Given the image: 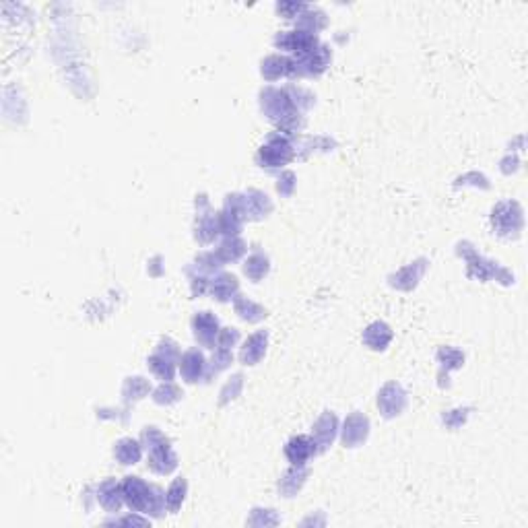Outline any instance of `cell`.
Segmentation results:
<instances>
[{
	"instance_id": "1",
	"label": "cell",
	"mask_w": 528,
	"mask_h": 528,
	"mask_svg": "<svg viewBox=\"0 0 528 528\" xmlns=\"http://www.w3.org/2000/svg\"><path fill=\"white\" fill-rule=\"evenodd\" d=\"M122 495L124 501L130 510L139 512V514H153V516H161V512L165 510V495L163 491L155 485L145 483L139 477H126L122 483Z\"/></svg>"
},
{
	"instance_id": "2",
	"label": "cell",
	"mask_w": 528,
	"mask_h": 528,
	"mask_svg": "<svg viewBox=\"0 0 528 528\" xmlns=\"http://www.w3.org/2000/svg\"><path fill=\"white\" fill-rule=\"evenodd\" d=\"M143 442L147 444V450H149L151 471L159 473V475H169L176 468L178 458L172 450L169 442L165 440V436L157 427H147L143 431Z\"/></svg>"
},
{
	"instance_id": "3",
	"label": "cell",
	"mask_w": 528,
	"mask_h": 528,
	"mask_svg": "<svg viewBox=\"0 0 528 528\" xmlns=\"http://www.w3.org/2000/svg\"><path fill=\"white\" fill-rule=\"evenodd\" d=\"M491 221H493V227L499 235L503 237H516L520 231H522V209L518 202H499L495 209H493V215H491Z\"/></svg>"
},
{
	"instance_id": "4",
	"label": "cell",
	"mask_w": 528,
	"mask_h": 528,
	"mask_svg": "<svg viewBox=\"0 0 528 528\" xmlns=\"http://www.w3.org/2000/svg\"><path fill=\"white\" fill-rule=\"evenodd\" d=\"M293 157V145L289 143V137L285 134H275L268 139V143L258 151L256 161L263 167H283L285 163H289Z\"/></svg>"
},
{
	"instance_id": "5",
	"label": "cell",
	"mask_w": 528,
	"mask_h": 528,
	"mask_svg": "<svg viewBox=\"0 0 528 528\" xmlns=\"http://www.w3.org/2000/svg\"><path fill=\"white\" fill-rule=\"evenodd\" d=\"M176 357H178V349L172 340H163L157 349V353L151 355L149 359V368L157 377H161L163 382H172L176 374Z\"/></svg>"
},
{
	"instance_id": "6",
	"label": "cell",
	"mask_w": 528,
	"mask_h": 528,
	"mask_svg": "<svg viewBox=\"0 0 528 528\" xmlns=\"http://www.w3.org/2000/svg\"><path fill=\"white\" fill-rule=\"evenodd\" d=\"M275 43L283 50H289L296 54V58H302V56H307L312 54L320 43H318V38L314 34H307V32H285L281 36H277Z\"/></svg>"
},
{
	"instance_id": "7",
	"label": "cell",
	"mask_w": 528,
	"mask_h": 528,
	"mask_svg": "<svg viewBox=\"0 0 528 528\" xmlns=\"http://www.w3.org/2000/svg\"><path fill=\"white\" fill-rule=\"evenodd\" d=\"M405 405H407V394H405V390H403L398 384H394V382L386 384V386L380 390V394H377V407H380L382 415L388 417V419H390V417L401 415V413L405 411Z\"/></svg>"
},
{
	"instance_id": "8",
	"label": "cell",
	"mask_w": 528,
	"mask_h": 528,
	"mask_svg": "<svg viewBox=\"0 0 528 528\" xmlns=\"http://www.w3.org/2000/svg\"><path fill=\"white\" fill-rule=\"evenodd\" d=\"M192 328H194V337L200 345L213 349L215 342H217V337H219V322L213 314L209 312H200L198 316H194L192 320Z\"/></svg>"
},
{
	"instance_id": "9",
	"label": "cell",
	"mask_w": 528,
	"mask_h": 528,
	"mask_svg": "<svg viewBox=\"0 0 528 528\" xmlns=\"http://www.w3.org/2000/svg\"><path fill=\"white\" fill-rule=\"evenodd\" d=\"M368 433H370V421H368V417L361 415V413H353V415L347 417V421H345L342 444L347 448H355L361 442H366Z\"/></svg>"
},
{
	"instance_id": "10",
	"label": "cell",
	"mask_w": 528,
	"mask_h": 528,
	"mask_svg": "<svg viewBox=\"0 0 528 528\" xmlns=\"http://www.w3.org/2000/svg\"><path fill=\"white\" fill-rule=\"evenodd\" d=\"M318 454V448L314 444L312 438L307 436H298V438H291L285 446V456L289 458V462L293 466H305V462Z\"/></svg>"
},
{
	"instance_id": "11",
	"label": "cell",
	"mask_w": 528,
	"mask_h": 528,
	"mask_svg": "<svg viewBox=\"0 0 528 528\" xmlns=\"http://www.w3.org/2000/svg\"><path fill=\"white\" fill-rule=\"evenodd\" d=\"M337 427H339V423H337V417L333 413H324L316 421L314 431H312V440H314L318 452H324L333 444V440L337 436Z\"/></svg>"
},
{
	"instance_id": "12",
	"label": "cell",
	"mask_w": 528,
	"mask_h": 528,
	"mask_svg": "<svg viewBox=\"0 0 528 528\" xmlns=\"http://www.w3.org/2000/svg\"><path fill=\"white\" fill-rule=\"evenodd\" d=\"M204 368H207V363H204V357L198 349H190L180 359V374L188 384L198 382L204 374Z\"/></svg>"
},
{
	"instance_id": "13",
	"label": "cell",
	"mask_w": 528,
	"mask_h": 528,
	"mask_svg": "<svg viewBox=\"0 0 528 528\" xmlns=\"http://www.w3.org/2000/svg\"><path fill=\"white\" fill-rule=\"evenodd\" d=\"M264 351H266V333L260 331L244 342L239 351V359L244 366H256L264 357Z\"/></svg>"
},
{
	"instance_id": "14",
	"label": "cell",
	"mask_w": 528,
	"mask_h": 528,
	"mask_svg": "<svg viewBox=\"0 0 528 528\" xmlns=\"http://www.w3.org/2000/svg\"><path fill=\"white\" fill-rule=\"evenodd\" d=\"M390 340H392V331H390V326L384 324V322H374V324H370V326L366 328V333H363V342H366L370 349H374V351H384V349L390 345Z\"/></svg>"
},
{
	"instance_id": "15",
	"label": "cell",
	"mask_w": 528,
	"mask_h": 528,
	"mask_svg": "<svg viewBox=\"0 0 528 528\" xmlns=\"http://www.w3.org/2000/svg\"><path fill=\"white\" fill-rule=\"evenodd\" d=\"M97 499L99 503L104 506V510L108 512H118L122 501H124V495H122V485H118L116 481H104L99 485V491H97Z\"/></svg>"
},
{
	"instance_id": "16",
	"label": "cell",
	"mask_w": 528,
	"mask_h": 528,
	"mask_svg": "<svg viewBox=\"0 0 528 528\" xmlns=\"http://www.w3.org/2000/svg\"><path fill=\"white\" fill-rule=\"evenodd\" d=\"M272 211V204L268 200V196L260 190H250L246 194V215L250 219H263Z\"/></svg>"
},
{
	"instance_id": "17",
	"label": "cell",
	"mask_w": 528,
	"mask_h": 528,
	"mask_svg": "<svg viewBox=\"0 0 528 528\" xmlns=\"http://www.w3.org/2000/svg\"><path fill=\"white\" fill-rule=\"evenodd\" d=\"M423 270H425V260L409 264V266L401 268V270L392 277V285L398 287V289H405V291H407V289H413L417 285V281L421 279Z\"/></svg>"
},
{
	"instance_id": "18",
	"label": "cell",
	"mask_w": 528,
	"mask_h": 528,
	"mask_svg": "<svg viewBox=\"0 0 528 528\" xmlns=\"http://www.w3.org/2000/svg\"><path fill=\"white\" fill-rule=\"evenodd\" d=\"M113 454H116L120 464H137L141 460V456H143V448H141V444L137 440L124 438V440H120L116 444Z\"/></svg>"
},
{
	"instance_id": "19",
	"label": "cell",
	"mask_w": 528,
	"mask_h": 528,
	"mask_svg": "<svg viewBox=\"0 0 528 528\" xmlns=\"http://www.w3.org/2000/svg\"><path fill=\"white\" fill-rule=\"evenodd\" d=\"M219 215H213V213H207L198 219V225H196V239L202 242V244H209L217 237L219 233Z\"/></svg>"
},
{
	"instance_id": "20",
	"label": "cell",
	"mask_w": 528,
	"mask_h": 528,
	"mask_svg": "<svg viewBox=\"0 0 528 528\" xmlns=\"http://www.w3.org/2000/svg\"><path fill=\"white\" fill-rule=\"evenodd\" d=\"M263 76L266 81H277L281 76H289V58L268 56L263 62Z\"/></svg>"
},
{
	"instance_id": "21",
	"label": "cell",
	"mask_w": 528,
	"mask_h": 528,
	"mask_svg": "<svg viewBox=\"0 0 528 528\" xmlns=\"http://www.w3.org/2000/svg\"><path fill=\"white\" fill-rule=\"evenodd\" d=\"M305 477H307V471H305L303 466H293V468L281 479L279 489L285 493V497H291V495H296V493L300 491L303 481H305Z\"/></svg>"
},
{
	"instance_id": "22",
	"label": "cell",
	"mask_w": 528,
	"mask_h": 528,
	"mask_svg": "<svg viewBox=\"0 0 528 528\" xmlns=\"http://www.w3.org/2000/svg\"><path fill=\"white\" fill-rule=\"evenodd\" d=\"M237 279L233 275H221L213 281V296L219 300V302H227V300H233L235 291H237Z\"/></svg>"
},
{
	"instance_id": "23",
	"label": "cell",
	"mask_w": 528,
	"mask_h": 528,
	"mask_svg": "<svg viewBox=\"0 0 528 528\" xmlns=\"http://www.w3.org/2000/svg\"><path fill=\"white\" fill-rule=\"evenodd\" d=\"M235 312L248 322H260L263 318H266V310L246 298H235Z\"/></svg>"
},
{
	"instance_id": "24",
	"label": "cell",
	"mask_w": 528,
	"mask_h": 528,
	"mask_svg": "<svg viewBox=\"0 0 528 528\" xmlns=\"http://www.w3.org/2000/svg\"><path fill=\"white\" fill-rule=\"evenodd\" d=\"M186 489H188V485H186V481H184V479H176V481L169 485L167 495H165V506H167V510H169V512H174V514H176V512L182 508L184 497H186Z\"/></svg>"
},
{
	"instance_id": "25",
	"label": "cell",
	"mask_w": 528,
	"mask_h": 528,
	"mask_svg": "<svg viewBox=\"0 0 528 528\" xmlns=\"http://www.w3.org/2000/svg\"><path fill=\"white\" fill-rule=\"evenodd\" d=\"M244 252H246V244L239 237H227L225 242L217 248V256L221 263L237 260Z\"/></svg>"
},
{
	"instance_id": "26",
	"label": "cell",
	"mask_w": 528,
	"mask_h": 528,
	"mask_svg": "<svg viewBox=\"0 0 528 528\" xmlns=\"http://www.w3.org/2000/svg\"><path fill=\"white\" fill-rule=\"evenodd\" d=\"M244 272L252 279V281H260L264 275L268 272V258L263 254H252L246 264H244Z\"/></svg>"
},
{
	"instance_id": "27",
	"label": "cell",
	"mask_w": 528,
	"mask_h": 528,
	"mask_svg": "<svg viewBox=\"0 0 528 528\" xmlns=\"http://www.w3.org/2000/svg\"><path fill=\"white\" fill-rule=\"evenodd\" d=\"M149 392V384L143 377H128L124 384V396L126 401H139Z\"/></svg>"
},
{
	"instance_id": "28",
	"label": "cell",
	"mask_w": 528,
	"mask_h": 528,
	"mask_svg": "<svg viewBox=\"0 0 528 528\" xmlns=\"http://www.w3.org/2000/svg\"><path fill=\"white\" fill-rule=\"evenodd\" d=\"M182 396V392H180V388L176 386V384H172V382H165V384H161L157 390H155V403H159V405H172V403H176L178 398Z\"/></svg>"
},
{
	"instance_id": "29",
	"label": "cell",
	"mask_w": 528,
	"mask_h": 528,
	"mask_svg": "<svg viewBox=\"0 0 528 528\" xmlns=\"http://www.w3.org/2000/svg\"><path fill=\"white\" fill-rule=\"evenodd\" d=\"M438 357H440V361L448 368V370H454V368H460L462 366V361H464V355L462 353H458V351H454V349H442L440 353H438Z\"/></svg>"
},
{
	"instance_id": "30",
	"label": "cell",
	"mask_w": 528,
	"mask_h": 528,
	"mask_svg": "<svg viewBox=\"0 0 528 528\" xmlns=\"http://www.w3.org/2000/svg\"><path fill=\"white\" fill-rule=\"evenodd\" d=\"M239 339V333L235 328H223L219 331V337H217V349H229L237 342Z\"/></svg>"
},
{
	"instance_id": "31",
	"label": "cell",
	"mask_w": 528,
	"mask_h": 528,
	"mask_svg": "<svg viewBox=\"0 0 528 528\" xmlns=\"http://www.w3.org/2000/svg\"><path fill=\"white\" fill-rule=\"evenodd\" d=\"M231 359H233V355H231V351L229 349H217L215 351V357H213V370L211 372H221V370H225L227 366L231 363Z\"/></svg>"
},
{
	"instance_id": "32",
	"label": "cell",
	"mask_w": 528,
	"mask_h": 528,
	"mask_svg": "<svg viewBox=\"0 0 528 528\" xmlns=\"http://www.w3.org/2000/svg\"><path fill=\"white\" fill-rule=\"evenodd\" d=\"M279 13H283L287 19H291V17H300L303 11H305V4H296V2H281L279 6Z\"/></svg>"
},
{
	"instance_id": "33",
	"label": "cell",
	"mask_w": 528,
	"mask_h": 528,
	"mask_svg": "<svg viewBox=\"0 0 528 528\" xmlns=\"http://www.w3.org/2000/svg\"><path fill=\"white\" fill-rule=\"evenodd\" d=\"M293 180H296V176H293L291 172H285V174L279 178V186H277V188H279V192H281L283 196H289V194L293 192V186H296Z\"/></svg>"
}]
</instances>
